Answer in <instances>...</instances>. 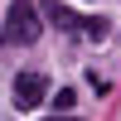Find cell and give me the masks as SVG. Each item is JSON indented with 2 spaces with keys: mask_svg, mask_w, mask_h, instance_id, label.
<instances>
[{
  "mask_svg": "<svg viewBox=\"0 0 121 121\" xmlns=\"http://www.w3.org/2000/svg\"><path fill=\"white\" fill-rule=\"evenodd\" d=\"M39 5L34 0H15V5H10V15H5V29H0V39H5V44H34L39 39Z\"/></svg>",
  "mask_w": 121,
  "mask_h": 121,
  "instance_id": "obj_1",
  "label": "cell"
},
{
  "mask_svg": "<svg viewBox=\"0 0 121 121\" xmlns=\"http://www.w3.org/2000/svg\"><path fill=\"white\" fill-rule=\"evenodd\" d=\"M44 97H48V78L44 73H19L15 78V107H19V112L44 107Z\"/></svg>",
  "mask_w": 121,
  "mask_h": 121,
  "instance_id": "obj_2",
  "label": "cell"
},
{
  "mask_svg": "<svg viewBox=\"0 0 121 121\" xmlns=\"http://www.w3.org/2000/svg\"><path fill=\"white\" fill-rule=\"evenodd\" d=\"M39 10H44V19H48V24H58V29H68V34H73V29H82V19H78L73 10L63 5V0H44Z\"/></svg>",
  "mask_w": 121,
  "mask_h": 121,
  "instance_id": "obj_3",
  "label": "cell"
},
{
  "mask_svg": "<svg viewBox=\"0 0 121 121\" xmlns=\"http://www.w3.org/2000/svg\"><path fill=\"white\" fill-rule=\"evenodd\" d=\"M82 34L92 39V44H102V39L112 34V29H107V19H102V15H92V19H82Z\"/></svg>",
  "mask_w": 121,
  "mask_h": 121,
  "instance_id": "obj_4",
  "label": "cell"
},
{
  "mask_svg": "<svg viewBox=\"0 0 121 121\" xmlns=\"http://www.w3.org/2000/svg\"><path fill=\"white\" fill-rule=\"evenodd\" d=\"M73 102H78V92H73V87H58V97H53V107H58V112H73Z\"/></svg>",
  "mask_w": 121,
  "mask_h": 121,
  "instance_id": "obj_5",
  "label": "cell"
},
{
  "mask_svg": "<svg viewBox=\"0 0 121 121\" xmlns=\"http://www.w3.org/2000/svg\"><path fill=\"white\" fill-rule=\"evenodd\" d=\"M53 121H58V116H53Z\"/></svg>",
  "mask_w": 121,
  "mask_h": 121,
  "instance_id": "obj_6",
  "label": "cell"
}]
</instances>
